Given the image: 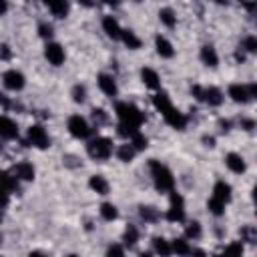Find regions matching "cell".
<instances>
[{
  "label": "cell",
  "instance_id": "cell-1",
  "mask_svg": "<svg viewBox=\"0 0 257 257\" xmlns=\"http://www.w3.org/2000/svg\"><path fill=\"white\" fill-rule=\"evenodd\" d=\"M114 116L118 120V126H116L118 133L126 139H131L135 133H139L145 122V112L135 102H128V100H118L114 104Z\"/></svg>",
  "mask_w": 257,
  "mask_h": 257
},
{
  "label": "cell",
  "instance_id": "cell-2",
  "mask_svg": "<svg viewBox=\"0 0 257 257\" xmlns=\"http://www.w3.org/2000/svg\"><path fill=\"white\" fill-rule=\"evenodd\" d=\"M149 173H151V181L159 193H171L175 189V175L161 161L151 159L149 161Z\"/></svg>",
  "mask_w": 257,
  "mask_h": 257
},
{
  "label": "cell",
  "instance_id": "cell-3",
  "mask_svg": "<svg viewBox=\"0 0 257 257\" xmlns=\"http://www.w3.org/2000/svg\"><path fill=\"white\" fill-rule=\"evenodd\" d=\"M112 153H114L112 139L102 137V135H96V137L86 139V155L92 161H106V159L112 157Z\"/></svg>",
  "mask_w": 257,
  "mask_h": 257
},
{
  "label": "cell",
  "instance_id": "cell-4",
  "mask_svg": "<svg viewBox=\"0 0 257 257\" xmlns=\"http://www.w3.org/2000/svg\"><path fill=\"white\" fill-rule=\"evenodd\" d=\"M257 94V86L251 84H243V82H231L227 86V98L233 100L235 104H249L255 100Z\"/></svg>",
  "mask_w": 257,
  "mask_h": 257
},
{
  "label": "cell",
  "instance_id": "cell-5",
  "mask_svg": "<svg viewBox=\"0 0 257 257\" xmlns=\"http://www.w3.org/2000/svg\"><path fill=\"white\" fill-rule=\"evenodd\" d=\"M66 131H68V135H70L72 139L86 141V139H90V135H92V124H90L88 118L82 116V114H70V116L66 118Z\"/></svg>",
  "mask_w": 257,
  "mask_h": 257
},
{
  "label": "cell",
  "instance_id": "cell-6",
  "mask_svg": "<svg viewBox=\"0 0 257 257\" xmlns=\"http://www.w3.org/2000/svg\"><path fill=\"white\" fill-rule=\"evenodd\" d=\"M193 94L197 100H201L213 108H217L225 102V92L219 86H193Z\"/></svg>",
  "mask_w": 257,
  "mask_h": 257
},
{
  "label": "cell",
  "instance_id": "cell-7",
  "mask_svg": "<svg viewBox=\"0 0 257 257\" xmlns=\"http://www.w3.org/2000/svg\"><path fill=\"white\" fill-rule=\"evenodd\" d=\"M185 217H187V213H185V199L173 189L169 193V207L165 211V219L171 221V223H185Z\"/></svg>",
  "mask_w": 257,
  "mask_h": 257
},
{
  "label": "cell",
  "instance_id": "cell-8",
  "mask_svg": "<svg viewBox=\"0 0 257 257\" xmlns=\"http://www.w3.org/2000/svg\"><path fill=\"white\" fill-rule=\"evenodd\" d=\"M26 139H28V145L38 149V151H44L50 147V135L48 131L42 126V124H30L28 131H26Z\"/></svg>",
  "mask_w": 257,
  "mask_h": 257
},
{
  "label": "cell",
  "instance_id": "cell-9",
  "mask_svg": "<svg viewBox=\"0 0 257 257\" xmlns=\"http://www.w3.org/2000/svg\"><path fill=\"white\" fill-rule=\"evenodd\" d=\"M0 80H2V86H4L6 90H10V92H20V90L26 88V76H24V72L18 70V68H8V70H4Z\"/></svg>",
  "mask_w": 257,
  "mask_h": 257
},
{
  "label": "cell",
  "instance_id": "cell-10",
  "mask_svg": "<svg viewBox=\"0 0 257 257\" xmlns=\"http://www.w3.org/2000/svg\"><path fill=\"white\" fill-rule=\"evenodd\" d=\"M44 58L48 64L52 66H62L64 60H66V50L60 42H54V40H48L44 44Z\"/></svg>",
  "mask_w": 257,
  "mask_h": 257
},
{
  "label": "cell",
  "instance_id": "cell-11",
  "mask_svg": "<svg viewBox=\"0 0 257 257\" xmlns=\"http://www.w3.org/2000/svg\"><path fill=\"white\" fill-rule=\"evenodd\" d=\"M96 86L102 94H106L110 98H114L118 94V82H116L114 74H110V72H98L96 74Z\"/></svg>",
  "mask_w": 257,
  "mask_h": 257
},
{
  "label": "cell",
  "instance_id": "cell-12",
  "mask_svg": "<svg viewBox=\"0 0 257 257\" xmlns=\"http://www.w3.org/2000/svg\"><path fill=\"white\" fill-rule=\"evenodd\" d=\"M18 133H20L18 122L8 114H0V139L14 141V139H18Z\"/></svg>",
  "mask_w": 257,
  "mask_h": 257
},
{
  "label": "cell",
  "instance_id": "cell-13",
  "mask_svg": "<svg viewBox=\"0 0 257 257\" xmlns=\"http://www.w3.org/2000/svg\"><path fill=\"white\" fill-rule=\"evenodd\" d=\"M161 116L165 118V122L169 124V126H173V128H177V131H183L185 126H187V116L173 104V106H169L165 112H161Z\"/></svg>",
  "mask_w": 257,
  "mask_h": 257
},
{
  "label": "cell",
  "instance_id": "cell-14",
  "mask_svg": "<svg viewBox=\"0 0 257 257\" xmlns=\"http://www.w3.org/2000/svg\"><path fill=\"white\" fill-rule=\"evenodd\" d=\"M223 161H225V167H227L233 175H243V173L247 171V161H245V157H243L241 153L231 151V153H227V155L223 157Z\"/></svg>",
  "mask_w": 257,
  "mask_h": 257
},
{
  "label": "cell",
  "instance_id": "cell-15",
  "mask_svg": "<svg viewBox=\"0 0 257 257\" xmlns=\"http://www.w3.org/2000/svg\"><path fill=\"white\" fill-rule=\"evenodd\" d=\"M155 52H157L161 58L169 60V58H173V56L177 54V48H175V44H173L165 34H157V36H155Z\"/></svg>",
  "mask_w": 257,
  "mask_h": 257
},
{
  "label": "cell",
  "instance_id": "cell-16",
  "mask_svg": "<svg viewBox=\"0 0 257 257\" xmlns=\"http://www.w3.org/2000/svg\"><path fill=\"white\" fill-rule=\"evenodd\" d=\"M12 175H14L18 181H22V183H30V181H34V177H36V169H34L32 163H28V161H20V163L14 165Z\"/></svg>",
  "mask_w": 257,
  "mask_h": 257
},
{
  "label": "cell",
  "instance_id": "cell-17",
  "mask_svg": "<svg viewBox=\"0 0 257 257\" xmlns=\"http://www.w3.org/2000/svg\"><path fill=\"white\" fill-rule=\"evenodd\" d=\"M199 60L207 66V68H217L219 66V52L213 44H203L199 48Z\"/></svg>",
  "mask_w": 257,
  "mask_h": 257
},
{
  "label": "cell",
  "instance_id": "cell-18",
  "mask_svg": "<svg viewBox=\"0 0 257 257\" xmlns=\"http://www.w3.org/2000/svg\"><path fill=\"white\" fill-rule=\"evenodd\" d=\"M211 197L213 199H217V201H221V203H225V205H229L231 203V199H233V187L227 183V181H217L215 185H213V191H211Z\"/></svg>",
  "mask_w": 257,
  "mask_h": 257
},
{
  "label": "cell",
  "instance_id": "cell-19",
  "mask_svg": "<svg viewBox=\"0 0 257 257\" xmlns=\"http://www.w3.org/2000/svg\"><path fill=\"white\" fill-rule=\"evenodd\" d=\"M100 26H102V32H104V34H106L110 40H118V38H120L122 26H120V22H118L114 16H110V14L102 16V22H100Z\"/></svg>",
  "mask_w": 257,
  "mask_h": 257
},
{
  "label": "cell",
  "instance_id": "cell-20",
  "mask_svg": "<svg viewBox=\"0 0 257 257\" xmlns=\"http://www.w3.org/2000/svg\"><path fill=\"white\" fill-rule=\"evenodd\" d=\"M139 76H141V82H143L147 88H151V90H159V88H161V74H159L155 68L143 66L141 72H139Z\"/></svg>",
  "mask_w": 257,
  "mask_h": 257
},
{
  "label": "cell",
  "instance_id": "cell-21",
  "mask_svg": "<svg viewBox=\"0 0 257 257\" xmlns=\"http://www.w3.org/2000/svg\"><path fill=\"white\" fill-rule=\"evenodd\" d=\"M88 189H90L92 193L100 195V197H106V195L110 193V183H108V179H106L104 175H90V179H88Z\"/></svg>",
  "mask_w": 257,
  "mask_h": 257
},
{
  "label": "cell",
  "instance_id": "cell-22",
  "mask_svg": "<svg viewBox=\"0 0 257 257\" xmlns=\"http://www.w3.org/2000/svg\"><path fill=\"white\" fill-rule=\"evenodd\" d=\"M42 4L56 18H66L68 12H70V2L68 0H42Z\"/></svg>",
  "mask_w": 257,
  "mask_h": 257
},
{
  "label": "cell",
  "instance_id": "cell-23",
  "mask_svg": "<svg viewBox=\"0 0 257 257\" xmlns=\"http://www.w3.org/2000/svg\"><path fill=\"white\" fill-rule=\"evenodd\" d=\"M128 50H139L141 46H143V40H141V36L135 32V30H131V28H122V32H120V38H118Z\"/></svg>",
  "mask_w": 257,
  "mask_h": 257
},
{
  "label": "cell",
  "instance_id": "cell-24",
  "mask_svg": "<svg viewBox=\"0 0 257 257\" xmlns=\"http://www.w3.org/2000/svg\"><path fill=\"white\" fill-rule=\"evenodd\" d=\"M112 155H114L120 163H133V159L137 157V149L131 145V141H126V143L114 147V153H112Z\"/></svg>",
  "mask_w": 257,
  "mask_h": 257
},
{
  "label": "cell",
  "instance_id": "cell-25",
  "mask_svg": "<svg viewBox=\"0 0 257 257\" xmlns=\"http://www.w3.org/2000/svg\"><path fill=\"white\" fill-rule=\"evenodd\" d=\"M171 253H177V255H193V245L191 241L183 235V237H175L171 241Z\"/></svg>",
  "mask_w": 257,
  "mask_h": 257
},
{
  "label": "cell",
  "instance_id": "cell-26",
  "mask_svg": "<svg viewBox=\"0 0 257 257\" xmlns=\"http://www.w3.org/2000/svg\"><path fill=\"white\" fill-rule=\"evenodd\" d=\"M98 215H100L102 221L112 223V221L118 219V207H116L114 203H110V201H104V203H100V207H98Z\"/></svg>",
  "mask_w": 257,
  "mask_h": 257
},
{
  "label": "cell",
  "instance_id": "cell-27",
  "mask_svg": "<svg viewBox=\"0 0 257 257\" xmlns=\"http://www.w3.org/2000/svg\"><path fill=\"white\" fill-rule=\"evenodd\" d=\"M159 22H161L165 28L173 30V28L177 26V12H175L171 6L161 8V10H159Z\"/></svg>",
  "mask_w": 257,
  "mask_h": 257
},
{
  "label": "cell",
  "instance_id": "cell-28",
  "mask_svg": "<svg viewBox=\"0 0 257 257\" xmlns=\"http://www.w3.org/2000/svg\"><path fill=\"white\" fill-rule=\"evenodd\" d=\"M139 215H141V219L145 223H157L161 219V211L157 207H153V205H141L139 207Z\"/></svg>",
  "mask_w": 257,
  "mask_h": 257
},
{
  "label": "cell",
  "instance_id": "cell-29",
  "mask_svg": "<svg viewBox=\"0 0 257 257\" xmlns=\"http://www.w3.org/2000/svg\"><path fill=\"white\" fill-rule=\"evenodd\" d=\"M151 247H153V253H157V255H173L171 253V241H167L161 235L151 239Z\"/></svg>",
  "mask_w": 257,
  "mask_h": 257
},
{
  "label": "cell",
  "instance_id": "cell-30",
  "mask_svg": "<svg viewBox=\"0 0 257 257\" xmlns=\"http://www.w3.org/2000/svg\"><path fill=\"white\" fill-rule=\"evenodd\" d=\"M185 237H187L189 241H199V239L203 237V227H201V223H199V221H189V223L185 225Z\"/></svg>",
  "mask_w": 257,
  "mask_h": 257
},
{
  "label": "cell",
  "instance_id": "cell-31",
  "mask_svg": "<svg viewBox=\"0 0 257 257\" xmlns=\"http://www.w3.org/2000/svg\"><path fill=\"white\" fill-rule=\"evenodd\" d=\"M153 106L159 110V112H165L169 106H173V100H171V96L167 94V92H157L155 96H153Z\"/></svg>",
  "mask_w": 257,
  "mask_h": 257
},
{
  "label": "cell",
  "instance_id": "cell-32",
  "mask_svg": "<svg viewBox=\"0 0 257 257\" xmlns=\"http://www.w3.org/2000/svg\"><path fill=\"white\" fill-rule=\"evenodd\" d=\"M137 241H139V229L135 225H128L122 233V243H124V247H133V245H137Z\"/></svg>",
  "mask_w": 257,
  "mask_h": 257
},
{
  "label": "cell",
  "instance_id": "cell-33",
  "mask_svg": "<svg viewBox=\"0 0 257 257\" xmlns=\"http://www.w3.org/2000/svg\"><path fill=\"white\" fill-rule=\"evenodd\" d=\"M70 98H72V102L74 104H82L84 100H86V86L84 84H74L72 88H70Z\"/></svg>",
  "mask_w": 257,
  "mask_h": 257
},
{
  "label": "cell",
  "instance_id": "cell-34",
  "mask_svg": "<svg viewBox=\"0 0 257 257\" xmlns=\"http://www.w3.org/2000/svg\"><path fill=\"white\" fill-rule=\"evenodd\" d=\"M128 141H131V145L137 149V153H141V151H145V149L149 147V139H147V137H145L141 131H139V133H135V135H133Z\"/></svg>",
  "mask_w": 257,
  "mask_h": 257
},
{
  "label": "cell",
  "instance_id": "cell-35",
  "mask_svg": "<svg viewBox=\"0 0 257 257\" xmlns=\"http://www.w3.org/2000/svg\"><path fill=\"white\" fill-rule=\"evenodd\" d=\"M225 203H221V201H217V199H213V197H209V201H207V209H209V213L211 215H215V217H221V215H225Z\"/></svg>",
  "mask_w": 257,
  "mask_h": 257
},
{
  "label": "cell",
  "instance_id": "cell-36",
  "mask_svg": "<svg viewBox=\"0 0 257 257\" xmlns=\"http://www.w3.org/2000/svg\"><path fill=\"white\" fill-rule=\"evenodd\" d=\"M245 54H255L257 52V38L251 34V36H247V38H243V42H241V46H239Z\"/></svg>",
  "mask_w": 257,
  "mask_h": 257
},
{
  "label": "cell",
  "instance_id": "cell-37",
  "mask_svg": "<svg viewBox=\"0 0 257 257\" xmlns=\"http://www.w3.org/2000/svg\"><path fill=\"white\" fill-rule=\"evenodd\" d=\"M52 32H54L52 24H48V22H40V24H38V36H40V38H44L46 42L52 38Z\"/></svg>",
  "mask_w": 257,
  "mask_h": 257
},
{
  "label": "cell",
  "instance_id": "cell-38",
  "mask_svg": "<svg viewBox=\"0 0 257 257\" xmlns=\"http://www.w3.org/2000/svg\"><path fill=\"white\" fill-rule=\"evenodd\" d=\"M223 253H227V255H241L243 253V243L241 241H233V243H229L223 249Z\"/></svg>",
  "mask_w": 257,
  "mask_h": 257
},
{
  "label": "cell",
  "instance_id": "cell-39",
  "mask_svg": "<svg viewBox=\"0 0 257 257\" xmlns=\"http://www.w3.org/2000/svg\"><path fill=\"white\" fill-rule=\"evenodd\" d=\"M124 253H126L124 243H122V245H118V243H110V245L106 247V255H124Z\"/></svg>",
  "mask_w": 257,
  "mask_h": 257
},
{
  "label": "cell",
  "instance_id": "cell-40",
  "mask_svg": "<svg viewBox=\"0 0 257 257\" xmlns=\"http://www.w3.org/2000/svg\"><path fill=\"white\" fill-rule=\"evenodd\" d=\"M10 189H6L2 183H0V209H4L8 203H10Z\"/></svg>",
  "mask_w": 257,
  "mask_h": 257
},
{
  "label": "cell",
  "instance_id": "cell-41",
  "mask_svg": "<svg viewBox=\"0 0 257 257\" xmlns=\"http://www.w3.org/2000/svg\"><path fill=\"white\" fill-rule=\"evenodd\" d=\"M92 116H94L96 126H98L100 122H106V114H104V110H102V108H94V110H92Z\"/></svg>",
  "mask_w": 257,
  "mask_h": 257
},
{
  "label": "cell",
  "instance_id": "cell-42",
  "mask_svg": "<svg viewBox=\"0 0 257 257\" xmlns=\"http://www.w3.org/2000/svg\"><path fill=\"white\" fill-rule=\"evenodd\" d=\"M0 56H2L4 60H8V58L12 56V52H10V46H8V44H0Z\"/></svg>",
  "mask_w": 257,
  "mask_h": 257
},
{
  "label": "cell",
  "instance_id": "cell-43",
  "mask_svg": "<svg viewBox=\"0 0 257 257\" xmlns=\"http://www.w3.org/2000/svg\"><path fill=\"white\" fill-rule=\"evenodd\" d=\"M241 126H243V131H253L255 128V122L251 118H243L241 120Z\"/></svg>",
  "mask_w": 257,
  "mask_h": 257
},
{
  "label": "cell",
  "instance_id": "cell-44",
  "mask_svg": "<svg viewBox=\"0 0 257 257\" xmlns=\"http://www.w3.org/2000/svg\"><path fill=\"white\" fill-rule=\"evenodd\" d=\"M100 2H102L104 6H108V8H118L122 0H100Z\"/></svg>",
  "mask_w": 257,
  "mask_h": 257
},
{
  "label": "cell",
  "instance_id": "cell-45",
  "mask_svg": "<svg viewBox=\"0 0 257 257\" xmlns=\"http://www.w3.org/2000/svg\"><path fill=\"white\" fill-rule=\"evenodd\" d=\"M8 10H10V6H8V0H0V16H4Z\"/></svg>",
  "mask_w": 257,
  "mask_h": 257
},
{
  "label": "cell",
  "instance_id": "cell-46",
  "mask_svg": "<svg viewBox=\"0 0 257 257\" xmlns=\"http://www.w3.org/2000/svg\"><path fill=\"white\" fill-rule=\"evenodd\" d=\"M80 6H84V8H90V6H94V0H76Z\"/></svg>",
  "mask_w": 257,
  "mask_h": 257
},
{
  "label": "cell",
  "instance_id": "cell-47",
  "mask_svg": "<svg viewBox=\"0 0 257 257\" xmlns=\"http://www.w3.org/2000/svg\"><path fill=\"white\" fill-rule=\"evenodd\" d=\"M0 223H2V215H0Z\"/></svg>",
  "mask_w": 257,
  "mask_h": 257
}]
</instances>
